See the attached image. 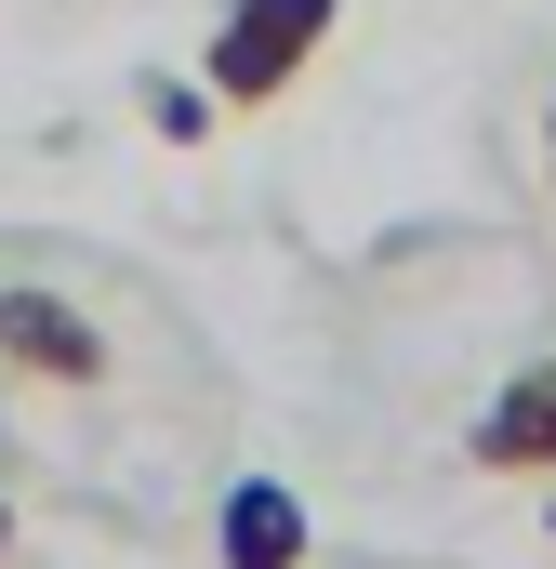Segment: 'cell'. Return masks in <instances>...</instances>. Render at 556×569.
I'll return each mask as SVG.
<instances>
[{
	"label": "cell",
	"mask_w": 556,
	"mask_h": 569,
	"mask_svg": "<svg viewBox=\"0 0 556 569\" xmlns=\"http://www.w3.org/2000/svg\"><path fill=\"white\" fill-rule=\"evenodd\" d=\"M0 385L93 398V385H107V331H93V305L53 291V279H0Z\"/></svg>",
	"instance_id": "2"
},
{
	"label": "cell",
	"mask_w": 556,
	"mask_h": 569,
	"mask_svg": "<svg viewBox=\"0 0 556 569\" xmlns=\"http://www.w3.org/2000/svg\"><path fill=\"white\" fill-rule=\"evenodd\" d=\"M464 463H477V477H556V358H530V371L477 411Z\"/></svg>",
	"instance_id": "3"
},
{
	"label": "cell",
	"mask_w": 556,
	"mask_h": 569,
	"mask_svg": "<svg viewBox=\"0 0 556 569\" xmlns=\"http://www.w3.org/2000/svg\"><path fill=\"white\" fill-rule=\"evenodd\" d=\"M544 530H556V503H544Z\"/></svg>",
	"instance_id": "8"
},
{
	"label": "cell",
	"mask_w": 556,
	"mask_h": 569,
	"mask_svg": "<svg viewBox=\"0 0 556 569\" xmlns=\"http://www.w3.org/2000/svg\"><path fill=\"white\" fill-rule=\"evenodd\" d=\"M212 120H226V107H212L199 80H146V133H159V146H199Z\"/></svg>",
	"instance_id": "5"
},
{
	"label": "cell",
	"mask_w": 556,
	"mask_h": 569,
	"mask_svg": "<svg viewBox=\"0 0 556 569\" xmlns=\"http://www.w3.org/2000/svg\"><path fill=\"white\" fill-rule=\"evenodd\" d=\"M331 27H345V0H226L212 13V107L239 120V107H278L318 53H331Z\"/></svg>",
	"instance_id": "1"
},
{
	"label": "cell",
	"mask_w": 556,
	"mask_h": 569,
	"mask_svg": "<svg viewBox=\"0 0 556 569\" xmlns=\"http://www.w3.org/2000/svg\"><path fill=\"white\" fill-rule=\"evenodd\" d=\"M212 557L226 569H305V503H291L278 477H239V490L212 503Z\"/></svg>",
	"instance_id": "4"
},
{
	"label": "cell",
	"mask_w": 556,
	"mask_h": 569,
	"mask_svg": "<svg viewBox=\"0 0 556 569\" xmlns=\"http://www.w3.org/2000/svg\"><path fill=\"white\" fill-rule=\"evenodd\" d=\"M544 186H556V107H544Z\"/></svg>",
	"instance_id": "6"
},
{
	"label": "cell",
	"mask_w": 556,
	"mask_h": 569,
	"mask_svg": "<svg viewBox=\"0 0 556 569\" xmlns=\"http://www.w3.org/2000/svg\"><path fill=\"white\" fill-rule=\"evenodd\" d=\"M0 557H13V503H0Z\"/></svg>",
	"instance_id": "7"
}]
</instances>
